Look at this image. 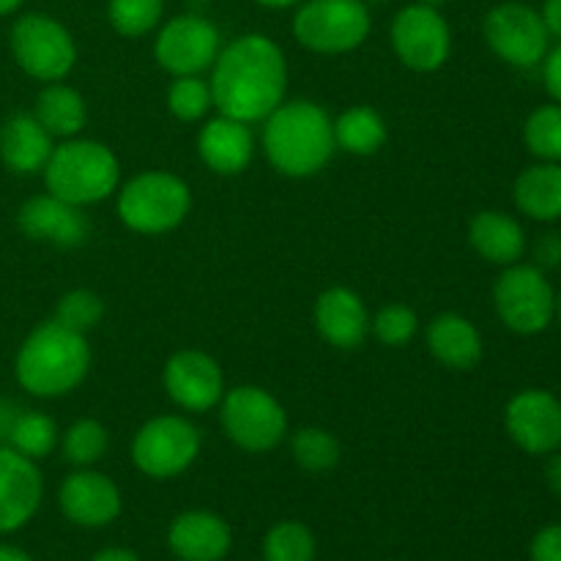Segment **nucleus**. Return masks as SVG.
<instances>
[{
	"label": "nucleus",
	"mask_w": 561,
	"mask_h": 561,
	"mask_svg": "<svg viewBox=\"0 0 561 561\" xmlns=\"http://www.w3.org/2000/svg\"><path fill=\"white\" fill-rule=\"evenodd\" d=\"M208 85L217 113L250 126L263 124L285 102L288 60L266 33H244L219 49Z\"/></svg>",
	"instance_id": "nucleus-1"
},
{
	"label": "nucleus",
	"mask_w": 561,
	"mask_h": 561,
	"mask_svg": "<svg viewBox=\"0 0 561 561\" xmlns=\"http://www.w3.org/2000/svg\"><path fill=\"white\" fill-rule=\"evenodd\" d=\"M261 146L268 164L288 179H312L332 162L337 151L332 118L310 99L279 104L263 121Z\"/></svg>",
	"instance_id": "nucleus-2"
},
{
	"label": "nucleus",
	"mask_w": 561,
	"mask_h": 561,
	"mask_svg": "<svg viewBox=\"0 0 561 561\" xmlns=\"http://www.w3.org/2000/svg\"><path fill=\"white\" fill-rule=\"evenodd\" d=\"M91 370V345L85 334L53 321L38 323L14 359V376L33 398H64L85 381Z\"/></svg>",
	"instance_id": "nucleus-3"
},
{
	"label": "nucleus",
	"mask_w": 561,
	"mask_h": 561,
	"mask_svg": "<svg viewBox=\"0 0 561 561\" xmlns=\"http://www.w3.org/2000/svg\"><path fill=\"white\" fill-rule=\"evenodd\" d=\"M42 175L49 195L85 208L118 192L121 162L110 146L77 135L53 148V157Z\"/></svg>",
	"instance_id": "nucleus-4"
},
{
	"label": "nucleus",
	"mask_w": 561,
	"mask_h": 561,
	"mask_svg": "<svg viewBox=\"0 0 561 561\" xmlns=\"http://www.w3.org/2000/svg\"><path fill=\"white\" fill-rule=\"evenodd\" d=\"M192 211V190L168 170H142L115 192V214L140 236H162L179 228Z\"/></svg>",
	"instance_id": "nucleus-5"
},
{
	"label": "nucleus",
	"mask_w": 561,
	"mask_h": 561,
	"mask_svg": "<svg viewBox=\"0 0 561 561\" xmlns=\"http://www.w3.org/2000/svg\"><path fill=\"white\" fill-rule=\"evenodd\" d=\"M217 409L225 438L244 453H272L288 436V414L283 403L255 383L225 389Z\"/></svg>",
	"instance_id": "nucleus-6"
},
{
	"label": "nucleus",
	"mask_w": 561,
	"mask_h": 561,
	"mask_svg": "<svg viewBox=\"0 0 561 561\" xmlns=\"http://www.w3.org/2000/svg\"><path fill=\"white\" fill-rule=\"evenodd\" d=\"M290 31L310 53L345 55L367 42L373 16L365 0H301Z\"/></svg>",
	"instance_id": "nucleus-7"
},
{
	"label": "nucleus",
	"mask_w": 561,
	"mask_h": 561,
	"mask_svg": "<svg viewBox=\"0 0 561 561\" xmlns=\"http://www.w3.org/2000/svg\"><path fill=\"white\" fill-rule=\"evenodd\" d=\"M493 307L504 327L520 337L546 332L553 323L557 290L542 268L535 263H513L504 266L493 285Z\"/></svg>",
	"instance_id": "nucleus-8"
},
{
	"label": "nucleus",
	"mask_w": 561,
	"mask_h": 561,
	"mask_svg": "<svg viewBox=\"0 0 561 561\" xmlns=\"http://www.w3.org/2000/svg\"><path fill=\"white\" fill-rule=\"evenodd\" d=\"M11 55L27 77L38 82H60L77 64L75 36L49 14H22L11 27Z\"/></svg>",
	"instance_id": "nucleus-9"
},
{
	"label": "nucleus",
	"mask_w": 561,
	"mask_h": 561,
	"mask_svg": "<svg viewBox=\"0 0 561 561\" xmlns=\"http://www.w3.org/2000/svg\"><path fill=\"white\" fill-rule=\"evenodd\" d=\"M201 444V431L186 416H153L131 438V463L148 480H173L195 463Z\"/></svg>",
	"instance_id": "nucleus-10"
},
{
	"label": "nucleus",
	"mask_w": 561,
	"mask_h": 561,
	"mask_svg": "<svg viewBox=\"0 0 561 561\" xmlns=\"http://www.w3.org/2000/svg\"><path fill=\"white\" fill-rule=\"evenodd\" d=\"M482 36L491 53L515 69H535L551 49V33L540 11L518 0L493 5L482 20Z\"/></svg>",
	"instance_id": "nucleus-11"
},
{
	"label": "nucleus",
	"mask_w": 561,
	"mask_h": 561,
	"mask_svg": "<svg viewBox=\"0 0 561 561\" xmlns=\"http://www.w3.org/2000/svg\"><path fill=\"white\" fill-rule=\"evenodd\" d=\"M389 42L405 69L416 75H431L442 69L453 55V27L442 9L414 3L394 14Z\"/></svg>",
	"instance_id": "nucleus-12"
},
{
	"label": "nucleus",
	"mask_w": 561,
	"mask_h": 561,
	"mask_svg": "<svg viewBox=\"0 0 561 561\" xmlns=\"http://www.w3.org/2000/svg\"><path fill=\"white\" fill-rule=\"evenodd\" d=\"M219 49H222V36L219 27L208 16L190 11L164 22L153 42V58L168 75L186 77L203 75L214 66Z\"/></svg>",
	"instance_id": "nucleus-13"
},
{
	"label": "nucleus",
	"mask_w": 561,
	"mask_h": 561,
	"mask_svg": "<svg viewBox=\"0 0 561 561\" xmlns=\"http://www.w3.org/2000/svg\"><path fill=\"white\" fill-rule=\"evenodd\" d=\"M162 387L179 409L192 411V414H206L217 409L228 389L219 362L197 348H181L164 362Z\"/></svg>",
	"instance_id": "nucleus-14"
},
{
	"label": "nucleus",
	"mask_w": 561,
	"mask_h": 561,
	"mask_svg": "<svg viewBox=\"0 0 561 561\" xmlns=\"http://www.w3.org/2000/svg\"><path fill=\"white\" fill-rule=\"evenodd\" d=\"M504 431L526 455L561 449V400L546 389H524L504 409Z\"/></svg>",
	"instance_id": "nucleus-15"
},
{
	"label": "nucleus",
	"mask_w": 561,
	"mask_h": 561,
	"mask_svg": "<svg viewBox=\"0 0 561 561\" xmlns=\"http://www.w3.org/2000/svg\"><path fill=\"white\" fill-rule=\"evenodd\" d=\"M60 513L82 529H104L121 515L124 499L107 474L93 469H77L58 491Z\"/></svg>",
	"instance_id": "nucleus-16"
},
{
	"label": "nucleus",
	"mask_w": 561,
	"mask_h": 561,
	"mask_svg": "<svg viewBox=\"0 0 561 561\" xmlns=\"http://www.w3.org/2000/svg\"><path fill=\"white\" fill-rule=\"evenodd\" d=\"M44 499V477L36 460L0 447V535L31 524Z\"/></svg>",
	"instance_id": "nucleus-17"
},
{
	"label": "nucleus",
	"mask_w": 561,
	"mask_h": 561,
	"mask_svg": "<svg viewBox=\"0 0 561 561\" xmlns=\"http://www.w3.org/2000/svg\"><path fill=\"white\" fill-rule=\"evenodd\" d=\"M16 225L31 241L64 247V250L85 244L88 233H91V222L82 214V208L71 206V203L60 201L49 192L22 203Z\"/></svg>",
	"instance_id": "nucleus-18"
},
{
	"label": "nucleus",
	"mask_w": 561,
	"mask_h": 561,
	"mask_svg": "<svg viewBox=\"0 0 561 561\" xmlns=\"http://www.w3.org/2000/svg\"><path fill=\"white\" fill-rule=\"evenodd\" d=\"M312 323L323 343L337 351L359 348L370 334V312L365 299L343 285L327 288L318 296L312 307Z\"/></svg>",
	"instance_id": "nucleus-19"
},
{
	"label": "nucleus",
	"mask_w": 561,
	"mask_h": 561,
	"mask_svg": "<svg viewBox=\"0 0 561 561\" xmlns=\"http://www.w3.org/2000/svg\"><path fill=\"white\" fill-rule=\"evenodd\" d=\"M197 157L211 173L241 175L255 159L252 126L222 113L203 121L201 135H197Z\"/></svg>",
	"instance_id": "nucleus-20"
},
{
	"label": "nucleus",
	"mask_w": 561,
	"mask_h": 561,
	"mask_svg": "<svg viewBox=\"0 0 561 561\" xmlns=\"http://www.w3.org/2000/svg\"><path fill=\"white\" fill-rule=\"evenodd\" d=\"M168 548L181 561H222L233 548V531L217 513L186 510L170 524Z\"/></svg>",
	"instance_id": "nucleus-21"
},
{
	"label": "nucleus",
	"mask_w": 561,
	"mask_h": 561,
	"mask_svg": "<svg viewBox=\"0 0 561 561\" xmlns=\"http://www.w3.org/2000/svg\"><path fill=\"white\" fill-rule=\"evenodd\" d=\"M425 345L438 365L449 370H474L482 362L485 345L474 323L458 312H442L425 329Z\"/></svg>",
	"instance_id": "nucleus-22"
},
{
	"label": "nucleus",
	"mask_w": 561,
	"mask_h": 561,
	"mask_svg": "<svg viewBox=\"0 0 561 561\" xmlns=\"http://www.w3.org/2000/svg\"><path fill=\"white\" fill-rule=\"evenodd\" d=\"M55 137L44 129L33 113L11 115L0 126V159L16 175H36L53 157Z\"/></svg>",
	"instance_id": "nucleus-23"
},
{
	"label": "nucleus",
	"mask_w": 561,
	"mask_h": 561,
	"mask_svg": "<svg viewBox=\"0 0 561 561\" xmlns=\"http://www.w3.org/2000/svg\"><path fill=\"white\" fill-rule=\"evenodd\" d=\"M469 244L482 261L502 268L518 263L529 250L524 225L513 214L496 211V208H485V211L471 217Z\"/></svg>",
	"instance_id": "nucleus-24"
},
{
	"label": "nucleus",
	"mask_w": 561,
	"mask_h": 561,
	"mask_svg": "<svg viewBox=\"0 0 561 561\" xmlns=\"http://www.w3.org/2000/svg\"><path fill=\"white\" fill-rule=\"evenodd\" d=\"M513 201L535 222L561 219V162H537L520 170L513 184Z\"/></svg>",
	"instance_id": "nucleus-25"
},
{
	"label": "nucleus",
	"mask_w": 561,
	"mask_h": 561,
	"mask_svg": "<svg viewBox=\"0 0 561 561\" xmlns=\"http://www.w3.org/2000/svg\"><path fill=\"white\" fill-rule=\"evenodd\" d=\"M33 115H36L38 124H42L55 140H69V137H77L85 129L88 107L82 93L60 80L47 82V85L38 91L36 104H33Z\"/></svg>",
	"instance_id": "nucleus-26"
},
{
	"label": "nucleus",
	"mask_w": 561,
	"mask_h": 561,
	"mask_svg": "<svg viewBox=\"0 0 561 561\" xmlns=\"http://www.w3.org/2000/svg\"><path fill=\"white\" fill-rule=\"evenodd\" d=\"M334 146L351 157H373L389 140V129L383 115L370 104H354L332 121Z\"/></svg>",
	"instance_id": "nucleus-27"
},
{
	"label": "nucleus",
	"mask_w": 561,
	"mask_h": 561,
	"mask_svg": "<svg viewBox=\"0 0 561 561\" xmlns=\"http://www.w3.org/2000/svg\"><path fill=\"white\" fill-rule=\"evenodd\" d=\"M5 436H9L11 449L31 460H44L47 455H53V449L60 442L55 420L42 411H22V414L11 416Z\"/></svg>",
	"instance_id": "nucleus-28"
},
{
	"label": "nucleus",
	"mask_w": 561,
	"mask_h": 561,
	"mask_svg": "<svg viewBox=\"0 0 561 561\" xmlns=\"http://www.w3.org/2000/svg\"><path fill=\"white\" fill-rule=\"evenodd\" d=\"M290 455H294V463L307 474H327L340 463L343 447H340V438L332 431L310 425L299 427L290 436Z\"/></svg>",
	"instance_id": "nucleus-29"
},
{
	"label": "nucleus",
	"mask_w": 561,
	"mask_h": 561,
	"mask_svg": "<svg viewBox=\"0 0 561 561\" xmlns=\"http://www.w3.org/2000/svg\"><path fill=\"white\" fill-rule=\"evenodd\" d=\"M318 542L310 526L299 520H279L263 537V559L266 561H316Z\"/></svg>",
	"instance_id": "nucleus-30"
},
{
	"label": "nucleus",
	"mask_w": 561,
	"mask_h": 561,
	"mask_svg": "<svg viewBox=\"0 0 561 561\" xmlns=\"http://www.w3.org/2000/svg\"><path fill=\"white\" fill-rule=\"evenodd\" d=\"M64 458L77 469H91L104 458L110 447L107 427L99 420H77L64 433Z\"/></svg>",
	"instance_id": "nucleus-31"
},
{
	"label": "nucleus",
	"mask_w": 561,
	"mask_h": 561,
	"mask_svg": "<svg viewBox=\"0 0 561 561\" xmlns=\"http://www.w3.org/2000/svg\"><path fill=\"white\" fill-rule=\"evenodd\" d=\"M524 142L540 162H561V104L551 102L531 110L524 124Z\"/></svg>",
	"instance_id": "nucleus-32"
},
{
	"label": "nucleus",
	"mask_w": 561,
	"mask_h": 561,
	"mask_svg": "<svg viewBox=\"0 0 561 561\" xmlns=\"http://www.w3.org/2000/svg\"><path fill=\"white\" fill-rule=\"evenodd\" d=\"M164 16V0H107V20L124 38H142L157 31Z\"/></svg>",
	"instance_id": "nucleus-33"
},
{
	"label": "nucleus",
	"mask_w": 561,
	"mask_h": 561,
	"mask_svg": "<svg viewBox=\"0 0 561 561\" xmlns=\"http://www.w3.org/2000/svg\"><path fill=\"white\" fill-rule=\"evenodd\" d=\"M168 110L181 124L206 121V115L214 110V96L208 80H203L201 75L173 77V82L168 88Z\"/></svg>",
	"instance_id": "nucleus-34"
},
{
	"label": "nucleus",
	"mask_w": 561,
	"mask_h": 561,
	"mask_svg": "<svg viewBox=\"0 0 561 561\" xmlns=\"http://www.w3.org/2000/svg\"><path fill=\"white\" fill-rule=\"evenodd\" d=\"M420 332V316L409 305H383L370 316V334L387 348H403Z\"/></svg>",
	"instance_id": "nucleus-35"
},
{
	"label": "nucleus",
	"mask_w": 561,
	"mask_h": 561,
	"mask_svg": "<svg viewBox=\"0 0 561 561\" xmlns=\"http://www.w3.org/2000/svg\"><path fill=\"white\" fill-rule=\"evenodd\" d=\"M104 318V299L88 288H75L64 294L55 305V321L64 323L66 329L88 334L96 329Z\"/></svg>",
	"instance_id": "nucleus-36"
},
{
	"label": "nucleus",
	"mask_w": 561,
	"mask_h": 561,
	"mask_svg": "<svg viewBox=\"0 0 561 561\" xmlns=\"http://www.w3.org/2000/svg\"><path fill=\"white\" fill-rule=\"evenodd\" d=\"M531 263L542 272H557L561 268V233L559 230H546L531 244Z\"/></svg>",
	"instance_id": "nucleus-37"
},
{
	"label": "nucleus",
	"mask_w": 561,
	"mask_h": 561,
	"mask_svg": "<svg viewBox=\"0 0 561 561\" xmlns=\"http://www.w3.org/2000/svg\"><path fill=\"white\" fill-rule=\"evenodd\" d=\"M531 561H561V524L546 526L535 535L529 548Z\"/></svg>",
	"instance_id": "nucleus-38"
},
{
	"label": "nucleus",
	"mask_w": 561,
	"mask_h": 561,
	"mask_svg": "<svg viewBox=\"0 0 561 561\" xmlns=\"http://www.w3.org/2000/svg\"><path fill=\"white\" fill-rule=\"evenodd\" d=\"M542 82H546V91L551 96V102L561 104V42L557 47H551L542 58Z\"/></svg>",
	"instance_id": "nucleus-39"
},
{
	"label": "nucleus",
	"mask_w": 561,
	"mask_h": 561,
	"mask_svg": "<svg viewBox=\"0 0 561 561\" xmlns=\"http://www.w3.org/2000/svg\"><path fill=\"white\" fill-rule=\"evenodd\" d=\"M542 22H546L551 38H559L561 42V0H546L540 11Z\"/></svg>",
	"instance_id": "nucleus-40"
},
{
	"label": "nucleus",
	"mask_w": 561,
	"mask_h": 561,
	"mask_svg": "<svg viewBox=\"0 0 561 561\" xmlns=\"http://www.w3.org/2000/svg\"><path fill=\"white\" fill-rule=\"evenodd\" d=\"M546 485L553 496L561 499V449L557 453L548 455V463H546Z\"/></svg>",
	"instance_id": "nucleus-41"
},
{
	"label": "nucleus",
	"mask_w": 561,
	"mask_h": 561,
	"mask_svg": "<svg viewBox=\"0 0 561 561\" xmlns=\"http://www.w3.org/2000/svg\"><path fill=\"white\" fill-rule=\"evenodd\" d=\"M91 561H140L131 548H102L99 553H93Z\"/></svg>",
	"instance_id": "nucleus-42"
},
{
	"label": "nucleus",
	"mask_w": 561,
	"mask_h": 561,
	"mask_svg": "<svg viewBox=\"0 0 561 561\" xmlns=\"http://www.w3.org/2000/svg\"><path fill=\"white\" fill-rule=\"evenodd\" d=\"M0 561H33L25 551L14 546H0Z\"/></svg>",
	"instance_id": "nucleus-43"
},
{
	"label": "nucleus",
	"mask_w": 561,
	"mask_h": 561,
	"mask_svg": "<svg viewBox=\"0 0 561 561\" xmlns=\"http://www.w3.org/2000/svg\"><path fill=\"white\" fill-rule=\"evenodd\" d=\"M263 9H290V5H299L301 0H255Z\"/></svg>",
	"instance_id": "nucleus-44"
},
{
	"label": "nucleus",
	"mask_w": 561,
	"mask_h": 561,
	"mask_svg": "<svg viewBox=\"0 0 561 561\" xmlns=\"http://www.w3.org/2000/svg\"><path fill=\"white\" fill-rule=\"evenodd\" d=\"M22 3H25V0H0V16H5V14H14V11L20 9Z\"/></svg>",
	"instance_id": "nucleus-45"
},
{
	"label": "nucleus",
	"mask_w": 561,
	"mask_h": 561,
	"mask_svg": "<svg viewBox=\"0 0 561 561\" xmlns=\"http://www.w3.org/2000/svg\"><path fill=\"white\" fill-rule=\"evenodd\" d=\"M420 3H425V5H433V9H442V5H447L449 0H420Z\"/></svg>",
	"instance_id": "nucleus-46"
},
{
	"label": "nucleus",
	"mask_w": 561,
	"mask_h": 561,
	"mask_svg": "<svg viewBox=\"0 0 561 561\" xmlns=\"http://www.w3.org/2000/svg\"><path fill=\"white\" fill-rule=\"evenodd\" d=\"M9 422H11V420H5L3 409H0V436H5V427H9Z\"/></svg>",
	"instance_id": "nucleus-47"
},
{
	"label": "nucleus",
	"mask_w": 561,
	"mask_h": 561,
	"mask_svg": "<svg viewBox=\"0 0 561 561\" xmlns=\"http://www.w3.org/2000/svg\"><path fill=\"white\" fill-rule=\"evenodd\" d=\"M553 318H557L559 327H561V290L557 294V310H553Z\"/></svg>",
	"instance_id": "nucleus-48"
},
{
	"label": "nucleus",
	"mask_w": 561,
	"mask_h": 561,
	"mask_svg": "<svg viewBox=\"0 0 561 561\" xmlns=\"http://www.w3.org/2000/svg\"><path fill=\"white\" fill-rule=\"evenodd\" d=\"M365 3H387V0H365Z\"/></svg>",
	"instance_id": "nucleus-49"
}]
</instances>
